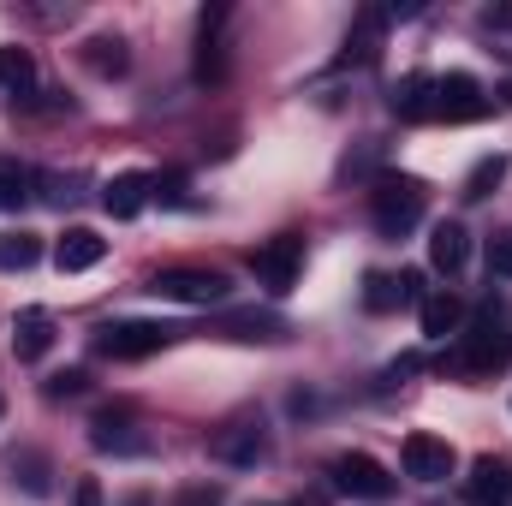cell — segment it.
I'll return each instance as SVG.
<instances>
[{
    "label": "cell",
    "mask_w": 512,
    "mask_h": 506,
    "mask_svg": "<svg viewBox=\"0 0 512 506\" xmlns=\"http://www.w3.org/2000/svg\"><path fill=\"white\" fill-rule=\"evenodd\" d=\"M507 364H512V322L501 310H483V316L459 334V352L441 358V376H447V370H459V376H495V370H507Z\"/></svg>",
    "instance_id": "cell-1"
},
{
    "label": "cell",
    "mask_w": 512,
    "mask_h": 506,
    "mask_svg": "<svg viewBox=\"0 0 512 506\" xmlns=\"http://www.w3.org/2000/svg\"><path fill=\"white\" fill-rule=\"evenodd\" d=\"M370 215H376V233L382 239H399L423 221V185L411 173H382L376 191H370Z\"/></svg>",
    "instance_id": "cell-2"
},
{
    "label": "cell",
    "mask_w": 512,
    "mask_h": 506,
    "mask_svg": "<svg viewBox=\"0 0 512 506\" xmlns=\"http://www.w3.org/2000/svg\"><path fill=\"white\" fill-rule=\"evenodd\" d=\"M173 334H179V328H167V322H108V328L96 334V352L114 358V364H137V358H155Z\"/></svg>",
    "instance_id": "cell-3"
},
{
    "label": "cell",
    "mask_w": 512,
    "mask_h": 506,
    "mask_svg": "<svg viewBox=\"0 0 512 506\" xmlns=\"http://www.w3.org/2000/svg\"><path fill=\"white\" fill-rule=\"evenodd\" d=\"M149 292L155 298H173V304H221L233 292V280L215 274V268H161L149 280Z\"/></svg>",
    "instance_id": "cell-4"
},
{
    "label": "cell",
    "mask_w": 512,
    "mask_h": 506,
    "mask_svg": "<svg viewBox=\"0 0 512 506\" xmlns=\"http://www.w3.org/2000/svg\"><path fill=\"white\" fill-rule=\"evenodd\" d=\"M328 477H334V489L352 495V501H387V495H393V471L376 465L370 453H340V459H328Z\"/></svg>",
    "instance_id": "cell-5"
},
{
    "label": "cell",
    "mask_w": 512,
    "mask_h": 506,
    "mask_svg": "<svg viewBox=\"0 0 512 506\" xmlns=\"http://www.w3.org/2000/svg\"><path fill=\"white\" fill-rule=\"evenodd\" d=\"M245 262H251V274L268 292H292V286H298V268H304V239H298V233H280V239L256 245Z\"/></svg>",
    "instance_id": "cell-6"
},
{
    "label": "cell",
    "mask_w": 512,
    "mask_h": 506,
    "mask_svg": "<svg viewBox=\"0 0 512 506\" xmlns=\"http://www.w3.org/2000/svg\"><path fill=\"white\" fill-rule=\"evenodd\" d=\"M399 465H405L411 483H447V477H453V447H447L441 435H405Z\"/></svg>",
    "instance_id": "cell-7"
},
{
    "label": "cell",
    "mask_w": 512,
    "mask_h": 506,
    "mask_svg": "<svg viewBox=\"0 0 512 506\" xmlns=\"http://www.w3.org/2000/svg\"><path fill=\"white\" fill-rule=\"evenodd\" d=\"M435 114H447V120H483V114H489L483 84H477L471 72H447V78H435Z\"/></svg>",
    "instance_id": "cell-8"
},
{
    "label": "cell",
    "mask_w": 512,
    "mask_h": 506,
    "mask_svg": "<svg viewBox=\"0 0 512 506\" xmlns=\"http://www.w3.org/2000/svg\"><path fill=\"white\" fill-rule=\"evenodd\" d=\"M465 501L471 506H507L512 501V465L507 459L483 453V459L471 465V477H465Z\"/></svg>",
    "instance_id": "cell-9"
},
{
    "label": "cell",
    "mask_w": 512,
    "mask_h": 506,
    "mask_svg": "<svg viewBox=\"0 0 512 506\" xmlns=\"http://www.w3.org/2000/svg\"><path fill=\"white\" fill-rule=\"evenodd\" d=\"M48 346H54V316H48L42 304L18 310V316H12V352H18V364L48 358Z\"/></svg>",
    "instance_id": "cell-10"
},
{
    "label": "cell",
    "mask_w": 512,
    "mask_h": 506,
    "mask_svg": "<svg viewBox=\"0 0 512 506\" xmlns=\"http://www.w3.org/2000/svg\"><path fill=\"white\" fill-rule=\"evenodd\" d=\"M90 447H96V453H114V459H143V453H149V435H137L126 417L102 411V417L90 423Z\"/></svg>",
    "instance_id": "cell-11"
},
{
    "label": "cell",
    "mask_w": 512,
    "mask_h": 506,
    "mask_svg": "<svg viewBox=\"0 0 512 506\" xmlns=\"http://www.w3.org/2000/svg\"><path fill=\"white\" fill-rule=\"evenodd\" d=\"M215 459L221 465H233V471H251L268 459V441H262V429L256 423H233V429H221L215 435Z\"/></svg>",
    "instance_id": "cell-12"
},
{
    "label": "cell",
    "mask_w": 512,
    "mask_h": 506,
    "mask_svg": "<svg viewBox=\"0 0 512 506\" xmlns=\"http://www.w3.org/2000/svg\"><path fill=\"white\" fill-rule=\"evenodd\" d=\"M155 197V179L149 173H114L108 185H102V209L114 215V221H131V215H143V203Z\"/></svg>",
    "instance_id": "cell-13"
},
{
    "label": "cell",
    "mask_w": 512,
    "mask_h": 506,
    "mask_svg": "<svg viewBox=\"0 0 512 506\" xmlns=\"http://www.w3.org/2000/svg\"><path fill=\"white\" fill-rule=\"evenodd\" d=\"M387 108H393L399 120H435V78H429V72H405V78L393 84Z\"/></svg>",
    "instance_id": "cell-14"
},
{
    "label": "cell",
    "mask_w": 512,
    "mask_h": 506,
    "mask_svg": "<svg viewBox=\"0 0 512 506\" xmlns=\"http://www.w3.org/2000/svg\"><path fill=\"white\" fill-rule=\"evenodd\" d=\"M465 262H471V233H465L459 221H441V227L429 233V268H441V274L453 280V274H465Z\"/></svg>",
    "instance_id": "cell-15"
},
{
    "label": "cell",
    "mask_w": 512,
    "mask_h": 506,
    "mask_svg": "<svg viewBox=\"0 0 512 506\" xmlns=\"http://www.w3.org/2000/svg\"><path fill=\"white\" fill-rule=\"evenodd\" d=\"M102 256H108V239H102V233L72 227V233L54 245V268H60V274H84V268H96Z\"/></svg>",
    "instance_id": "cell-16"
},
{
    "label": "cell",
    "mask_w": 512,
    "mask_h": 506,
    "mask_svg": "<svg viewBox=\"0 0 512 506\" xmlns=\"http://www.w3.org/2000/svg\"><path fill=\"white\" fill-rule=\"evenodd\" d=\"M215 334H227V340H286V322L274 310H227L215 322Z\"/></svg>",
    "instance_id": "cell-17"
},
{
    "label": "cell",
    "mask_w": 512,
    "mask_h": 506,
    "mask_svg": "<svg viewBox=\"0 0 512 506\" xmlns=\"http://www.w3.org/2000/svg\"><path fill=\"white\" fill-rule=\"evenodd\" d=\"M459 328H465V304H459L453 292L423 298V334H429V340H447V334H459Z\"/></svg>",
    "instance_id": "cell-18"
},
{
    "label": "cell",
    "mask_w": 512,
    "mask_h": 506,
    "mask_svg": "<svg viewBox=\"0 0 512 506\" xmlns=\"http://www.w3.org/2000/svg\"><path fill=\"white\" fill-rule=\"evenodd\" d=\"M84 66H90L96 78H120L131 66V54H126L120 36H90V42H84Z\"/></svg>",
    "instance_id": "cell-19"
},
{
    "label": "cell",
    "mask_w": 512,
    "mask_h": 506,
    "mask_svg": "<svg viewBox=\"0 0 512 506\" xmlns=\"http://www.w3.org/2000/svg\"><path fill=\"white\" fill-rule=\"evenodd\" d=\"M0 84L6 90H36V60H30V48H0Z\"/></svg>",
    "instance_id": "cell-20"
},
{
    "label": "cell",
    "mask_w": 512,
    "mask_h": 506,
    "mask_svg": "<svg viewBox=\"0 0 512 506\" xmlns=\"http://www.w3.org/2000/svg\"><path fill=\"white\" fill-rule=\"evenodd\" d=\"M382 30H387V12L370 6V12L358 18V30L346 36V60H370V54H376V42H382Z\"/></svg>",
    "instance_id": "cell-21"
},
{
    "label": "cell",
    "mask_w": 512,
    "mask_h": 506,
    "mask_svg": "<svg viewBox=\"0 0 512 506\" xmlns=\"http://www.w3.org/2000/svg\"><path fill=\"white\" fill-rule=\"evenodd\" d=\"M501 179H507V155H483V161L471 167V179H465V203H483Z\"/></svg>",
    "instance_id": "cell-22"
},
{
    "label": "cell",
    "mask_w": 512,
    "mask_h": 506,
    "mask_svg": "<svg viewBox=\"0 0 512 506\" xmlns=\"http://www.w3.org/2000/svg\"><path fill=\"white\" fill-rule=\"evenodd\" d=\"M405 298H399V274H364V310H376V316H387V310H399Z\"/></svg>",
    "instance_id": "cell-23"
},
{
    "label": "cell",
    "mask_w": 512,
    "mask_h": 506,
    "mask_svg": "<svg viewBox=\"0 0 512 506\" xmlns=\"http://www.w3.org/2000/svg\"><path fill=\"white\" fill-rule=\"evenodd\" d=\"M42 256V239L36 233H0V268L12 274V268H30Z\"/></svg>",
    "instance_id": "cell-24"
},
{
    "label": "cell",
    "mask_w": 512,
    "mask_h": 506,
    "mask_svg": "<svg viewBox=\"0 0 512 506\" xmlns=\"http://www.w3.org/2000/svg\"><path fill=\"white\" fill-rule=\"evenodd\" d=\"M12 477L24 483V495H48V459L42 453H12Z\"/></svg>",
    "instance_id": "cell-25"
},
{
    "label": "cell",
    "mask_w": 512,
    "mask_h": 506,
    "mask_svg": "<svg viewBox=\"0 0 512 506\" xmlns=\"http://www.w3.org/2000/svg\"><path fill=\"white\" fill-rule=\"evenodd\" d=\"M84 387H90L84 370H60V376H48V399H78Z\"/></svg>",
    "instance_id": "cell-26"
},
{
    "label": "cell",
    "mask_w": 512,
    "mask_h": 506,
    "mask_svg": "<svg viewBox=\"0 0 512 506\" xmlns=\"http://www.w3.org/2000/svg\"><path fill=\"white\" fill-rule=\"evenodd\" d=\"M489 274H501V280H512V233H507V239H495V245H489Z\"/></svg>",
    "instance_id": "cell-27"
},
{
    "label": "cell",
    "mask_w": 512,
    "mask_h": 506,
    "mask_svg": "<svg viewBox=\"0 0 512 506\" xmlns=\"http://www.w3.org/2000/svg\"><path fill=\"white\" fill-rule=\"evenodd\" d=\"M173 506H221V489L215 483H197V489H185Z\"/></svg>",
    "instance_id": "cell-28"
},
{
    "label": "cell",
    "mask_w": 512,
    "mask_h": 506,
    "mask_svg": "<svg viewBox=\"0 0 512 506\" xmlns=\"http://www.w3.org/2000/svg\"><path fill=\"white\" fill-rule=\"evenodd\" d=\"M155 197H161V203H191L185 179H161V185H155Z\"/></svg>",
    "instance_id": "cell-29"
},
{
    "label": "cell",
    "mask_w": 512,
    "mask_h": 506,
    "mask_svg": "<svg viewBox=\"0 0 512 506\" xmlns=\"http://www.w3.org/2000/svg\"><path fill=\"white\" fill-rule=\"evenodd\" d=\"M483 24H489V30H512V0H507V6H489V12H483Z\"/></svg>",
    "instance_id": "cell-30"
},
{
    "label": "cell",
    "mask_w": 512,
    "mask_h": 506,
    "mask_svg": "<svg viewBox=\"0 0 512 506\" xmlns=\"http://www.w3.org/2000/svg\"><path fill=\"white\" fill-rule=\"evenodd\" d=\"M72 501H78V506H102V489H96V483H90V477H84V483H78V495H72Z\"/></svg>",
    "instance_id": "cell-31"
},
{
    "label": "cell",
    "mask_w": 512,
    "mask_h": 506,
    "mask_svg": "<svg viewBox=\"0 0 512 506\" xmlns=\"http://www.w3.org/2000/svg\"><path fill=\"white\" fill-rule=\"evenodd\" d=\"M126 506H149V501H126Z\"/></svg>",
    "instance_id": "cell-32"
},
{
    "label": "cell",
    "mask_w": 512,
    "mask_h": 506,
    "mask_svg": "<svg viewBox=\"0 0 512 506\" xmlns=\"http://www.w3.org/2000/svg\"><path fill=\"white\" fill-rule=\"evenodd\" d=\"M507 102H512V84H507Z\"/></svg>",
    "instance_id": "cell-33"
},
{
    "label": "cell",
    "mask_w": 512,
    "mask_h": 506,
    "mask_svg": "<svg viewBox=\"0 0 512 506\" xmlns=\"http://www.w3.org/2000/svg\"><path fill=\"white\" fill-rule=\"evenodd\" d=\"M274 506H292V501H274Z\"/></svg>",
    "instance_id": "cell-34"
},
{
    "label": "cell",
    "mask_w": 512,
    "mask_h": 506,
    "mask_svg": "<svg viewBox=\"0 0 512 506\" xmlns=\"http://www.w3.org/2000/svg\"><path fill=\"white\" fill-rule=\"evenodd\" d=\"M0 411H6V399H0Z\"/></svg>",
    "instance_id": "cell-35"
}]
</instances>
